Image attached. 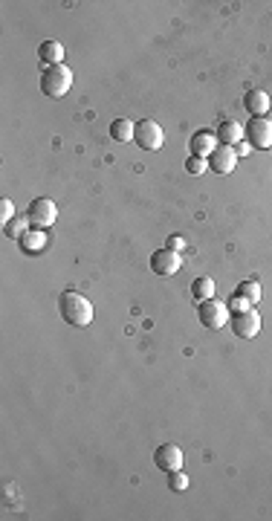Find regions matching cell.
Masks as SVG:
<instances>
[{
    "label": "cell",
    "instance_id": "obj_1",
    "mask_svg": "<svg viewBox=\"0 0 272 521\" xmlns=\"http://www.w3.org/2000/svg\"><path fill=\"white\" fill-rule=\"evenodd\" d=\"M58 313H61V319L72 327H87L93 322V304L75 290H67L58 295Z\"/></svg>",
    "mask_w": 272,
    "mask_h": 521
},
{
    "label": "cell",
    "instance_id": "obj_2",
    "mask_svg": "<svg viewBox=\"0 0 272 521\" xmlns=\"http://www.w3.org/2000/svg\"><path fill=\"white\" fill-rule=\"evenodd\" d=\"M72 87V72L70 67L64 64H55V67H47L41 72V93L50 96V99H64Z\"/></svg>",
    "mask_w": 272,
    "mask_h": 521
},
{
    "label": "cell",
    "instance_id": "obj_3",
    "mask_svg": "<svg viewBox=\"0 0 272 521\" xmlns=\"http://www.w3.org/2000/svg\"><path fill=\"white\" fill-rule=\"evenodd\" d=\"M197 316H200L206 331H223L226 322H232V310H229V304H226V302L208 299V302H200Z\"/></svg>",
    "mask_w": 272,
    "mask_h": 521
},
{
    "label": "cell",
    "instance_id": "obj_4",
    "mask_svg": "<svg viewBox=\"0 0 272 521\" xmlns=\"http://www.w3.org/2000/svg\"><path fill=\"white\" fill-rule=\"evenodd\" d=\"M133 142L139 145L142 151H159L162 142H165V133H162V128L154 122V119H142V122H136Z\"/></svg>",
    "mask_w": 272,
    "mask_h": 521
},
{
    "label": "cell",
    "instance_id": "obj_5",
    "mask_svg": "<svg viewBox=\"0 0 272 521\" xmlns=\"http://www.w3.org/2000/svg\"><path fill=\"white\" fill-rule=\"evenodd\" d=\"M26 217H29V223H32V229H47L58 217V206L50 197H38V200L29 203Z\"/></svg>",
    "mask_w": 272,
    "mask_h": 521
},
{
    "label": "cell",
    "instance_id": "obj_6",
    "mask_svg": "<svg viewBox=\"0 0 272 521\" xmlns=\"http://www.w3.org/2000/svg\"><path fill=\"white\" fill-rule=\"evenodd\" d=\"M229 324H232V333L237 339H255L261 333V313L255 307H249L244 313H235Z\"/></svg>",
    "mask_w": 272,
    "mask_h": 521
},
{
    "label": "cell",
    "instance_id": "obj_7",
    "mask_svg": "<svg viewBox=\"0 0 272 521\" xmlns=\"http://www.w3.org/2000/svg\"><path fill=\"white\" fill-rule=\"evenodd\" d=\"M246 137L252 148H272V110L264 119H252L246 128Z\"/></svg>",
    "mask_w": 272,
    "mask_h": 521
},
{
    "label": "cell",
    "instance_id": "obj_8",
    "mask_svg": "<svg viewBox=\"0 0 272 521\" xmlns=\"http://www.w3.org/2000/svg\"><path fill=\"white\" fill-rule=\"evenodd\" d=\"M179 266H183V258H179V252H171V249H159L150 255V270L157 275H174L179 273Z\"/></svg>",
    "mask_w": 272,
    "mask_h": 521
},
{
    "label": "cell",
    "instance_id": "obj_9",
    "mask_svg": "<svg viewBox=\"0 0 272 521\" xmlns=\"http://www.w3.org/2000/svg\"><path fill=\"white\" fill-rule=\"evenodd\" d=\"M154 464L162 472H177V469H183V452H179V446L165 443L154 452Z\"/></svg>",
    "mask_w": 272,
    "mask_h": 521
},
{
    "label": "cell",
    "instance_id": "obj_10",
    "mask_svg": "<svg viewBox=\"0 0 272 521\" xmlns=\"http://www.w3.org/2000/svg\"><path fill=\"white\" fill-rule=\"evenodd\" d=\"M188 148H191V157H203V159H208V157L220 148V139H217V133H211V130H197V133L191 137Z\"/></svg>",
    "mask_w": 272,
    "mask_h": 521
},
{
    "label": "cell",
    "instance_id": "obj_11",
    "mask_svg": "<svg viewBox=\"0 0 272 521\" xmlns=\"http://www.w3.org/2000/svg\"><path fill=\"white\" fill-rule=\"evenodd\" d=\"M237 166V154H235V148L229 145H220L215 154L208 157V171H217V174H232Z\"/></svg>",
    "mask_w": 272,
    "mask_h": 521
},
{
    "label": "cell",
    "instance_id": "obj_12",
    "mask_svg": "<svg viewBox=\"0 0 272 521\" xmlns=\"http://www.w3.org/2000/svg\"><path fill=\"white\" fill-rule=\"evenodd\" d=\"M244 108H246L255 119H264V116L272 110V101H269V96H266L264 90H249V93L244 96Z\"/></svg>",
    "mask_w": 272,
    "mask_h": 521
},
{
    "label": "cell",
    "instance_id": "obj_13",
    "mask_svg": "<svg viewBox=\"0 0 272 521\" xmlns=\"http://www.w3.org/2000/svg\"><path fill=\"white\" fill-rule=\"evenodd\" d=\"M244 137H246V128L240 125V122H235V119H226V122H220V128H217V139H220V145L235 148Z\"/></svg>",
    "mask_w": 272,
    "mask_h": 521
},
{
    "label": "cell",
    "instance_id": "obj_14",
    "mask_svg": "<svg viewBox=\"0 0 272 521\" xmlns=\"http://www.w3.org/2000/svg\"><path fill=\"white\" fill-rule=\"evenodd\" d=\"M38 58L47 67H55V64H64V43L58 41H43L38 47Z\"/></svg>",
    "mask_w": 272,
    "mask_h": 521
},
{
    "label": "cell",
    "instance_id": "obj_15",
    "mask_svg": "<svg viewBox=\"0 0 272 521\" xmlns=\"http://www.w3.org/2000/svg\"><path fill=\"white\" fill-rule=\"evenodd\" d=\"M235 295H240L244 302H249L252 307L261 302V295H264V290H261V284L255 278H249V281H240L237 284V290H235Z\"/></svg>",
    "mask_w": 272,
    "mask_h": 521
},
{
    "label": "cell",
    "instance_id": "obj_16",
    "mask_svg": "<svg viewBox=\"0 0 272 521\" xmlns=\"http://www.w3.org/2000/svg\"><path fill=\"white\" fill-rule=\"evenodd\" d=\"M29 226H32V223H29L26 215H14L9 223H3V235L12 237V241H21V237L29 232Z\"/></svg>",
    "mask_w": 272,
    "mask_h": 521
},
{
    "label": "cell",
    "instance_id": "obj_17",
    "mask_svg": "<svg viewBox=\"0 0 272 521\" xmlns=\"http://www.w3.org/2000/svg\"><path fill=\"white\" fill-rule=\"evenodd\" d=\"M133 133H136V125L130 122V119H116V122L110 125V137L116 142H133Z\"/></svg>",
    "mask_w": 272,
    "mask_h": 521
},
{
    "label": "cell",
    "instance_id": "obj_18",
    "mask_svg": "<svg viewBox=\"0 0 272 521\" xmlns=\"http://www.w3.org/2000/svg\"><path fill=\"white\" fill-rule=\"evenodd\" d=\"M21 246L32 255V252H41L43 246H47V235H43V229H29L23 237H21Z\"/></svg>",
    "mask_w": 272,
    "mask_h": 521
},
{
    "label": "cell",
    "instance_id": "obj_19",
    "mask_svg": "<svg viewBox=\"0 0 272 521\" xmlns=\"http://www.w3.org/2000/svg\"><path fill=\"white\" fill-rule=\"evenodd\" d=\"M191 295L197 299V304H200V302H208V299H215V281H211L208 275L197 278V281L191 284Z\"/></svg>",
    "mask_w": 272,
    "mask_h": 521
},
{
    "label": "cell",
    "instance_id": "obj_20",
    "mask_svg": "<svg viewBox=\"0 0 272 521\" xmlns=\"http://www.w3.org/2000/svg\"><path fill=\"white\" fill-rule=\"evenodd\" d=\"M168 489H171V493H186V489H188V475L183 469L168 472Z\"/></svg>",
    "mask_w": 272,
    "mask_h": 521
},
{
    "label": "cell",
    "instance_id": "obj_21",
    "mask_svg": "<svg viewBox=\"0 0 272 521\" xmlns=\"http://www.w3.org/2000/svg\"><path fill=\"white\" fill-rule=\"evenodd\" d=\"M186 171L194 174V177L203 174V171H208V159H203V157H188V159H186Z\"/></svg>",
    "mask_w": 272,
    "mask_h": 521
},
{
    "label": "cell",
    "instance_id": "obj_22",
    "mask_svg": "<svg viewBox=\"0 0 272 521\" xmlns=\"http://www.w3.org/2000/svg\"><path fill=\"white\" fill-rule=\"evenodd\" d=\"M14 217V206H12V200H0V220H3V223H9Z\"/></svg>",
    "mask_w": 272,
    "mask_h": 521
},
{
    "label": "cell",
    "instance_id": "obj_23",
    "mask_svg": "<svg viewBox=\"0 0 272 521\" xmlns=\"http://www.w3.org/2000/svg\"><path fill=\"white\" fill-rule=\"evenodd\" d=\"M249 307H252V304L244 302L240 295H232V299H229V310H232V313H244V310H249Z\"/></svg>",
    "mask_w": 272,
    "mask_h": 521
},
{
    "label": "cell",
    "instance_id": "obj_24",
    "mask_svg": "<svg viewBox=\"0 0 272 521\" xmlns=\"http://www.w3.org/2000/svg\"><path fill=\"white\" fill-rule=\"evenodd\" d=\"M183 246H186V237H183V235H171V237H168V246H165V249H171V252H179Z\"/></svg>",
    "mask_w": 272,
    "mask_h": 521
},
{
    "label": "cell",
    "instance_id": "obj_25",
    "mask_svg": "<svg viewBox=\"0 0 272 521\" xmlns=\"http://www.w3.org/2000/svg\"><path fill=\"white\" fill-rule=\"evenodd\" d=\"M235 154H237V157H246V154H249V145H246V142H237V145H235Z\"/></svg>",
    "mask_w": 272,
    "mask_h": 521
}]
</instances>
